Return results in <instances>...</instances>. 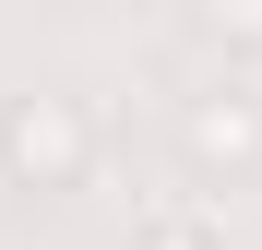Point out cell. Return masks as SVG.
Listing matches in <instances>:
<instances>
[{"label":"cell","instance_id":"4","mask_svg":"<svg viewBox=\"0 0 262 250\" xmlns=\"http://www.w3.org/2000/svg\"><path fill=\"white\" fill-rule=\"evenodd\" d=\"M143 250H214L203 226H179V215H167V226H143Z\"/></svg>","mask_w":262,"mask_h":250},{"label":"cell","instance_id":"3","mask_svg":"<svg viewBox=\"0 0 262 250\" xmlns=\"http://www.w3.org/2000/svg\"><path fill=\"white\" fill-rule=\"evenodd\" d=\"M203 24H214V36H238V48H262V0H203Z\"/></svg>","mask_w":262,"mask_h":250},{"label":"cell","instance_id":"2","mask_svg":"<svg viewBox=\"0 0 262 250\" xmlns=\"http://www.w3.org/2000/svg\"><path fill=\"white\" fill-rule=\"evenodd\" d=\"M179 155L203 167V179H250V167H262V96H238V83L191 96L179 107Z\"/></svg>","mask_w":262,"mask_h":250},{"label":"cell","instance_id":"1","mask_svg":"<svg viewBox=\"0 0 262 250\" xmlns=\"http://www.w3.org/2000/svg\"><path fill=\"white\" fill-rule=\"evenodd\" d=\"M83 167H96L83 96H12L0 107V179L12 191H83Z\"/></svg>","mask_w":262,"mask_h":250}]
</instances>
